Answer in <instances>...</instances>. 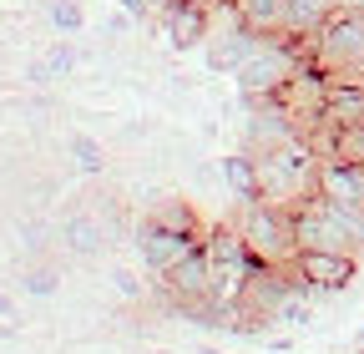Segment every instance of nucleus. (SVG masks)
Masks as SVG:
<instances>
[{
	"label": "nucleus",
	"instance_id": "obj_1",
	"mask_svg": "<svg viewBox=\"0 0 364 354\" xmlns=\"http://www.w3.org/2000/svg\"><path fill=\"white\" fill-rule=\"evenodd\" d=\"M318 157L309 137H294L273 152H258V188H263V203H279V208H294L304 198L318 193Z\"/></svg>",
	"mask_w": 364,
	"mask_h": 354
},
{
	"label": "nucleus",
	"instance_id": "obj_2",
	"mask_svg": "<svg viewBox=\"0 0 364 354\" xmlns=\"http://www.w3.org/2000/svg\"><path fill=\"white\" fill-rule=\"evenodd\" d=\"M309 61V46L304 41H289V36H263L258 46L233 66V86H238V97L243 107L248 102H263V97H279L289 76Z\"/></svg>",
	"mask_w": 364,
	"mask_h": 354
},
{
	"label": "nucleus",
	"instance_id": "obj_3",
	"mask_svg": "<svg viewBox=\"0 0 364 354\" xmlns=\"http://www.w3.org/2000/svg\"><path fill=\"white\" fill-rule=\"evenodd\" d=\"M238 223L248 253L258 263H294L299 243H294V208H279V203H238V213H228Z\"/></svg>",
	"mask_w": 364,
	"mask_h": 354
},
{
	"label": "nucleus",
	"instance_id": "obj_4",
	"mask_svg": "<svg viewBox=\"0 0 364 354\" xmlns=\"http://www.w3.org/2000/svg\"><path fill=\"white\" fill-rule=\"evenodd\" d=\"M309 61L329 81H359L364 86V16H339L314 36Z\"/></svg>",
	"mask_w": 364,
	"mask_h": 354
},
{
	"label": "nucleus",
	"instance_id": "obj_5",
	"mask_svg": "<svg viewBox=\"0 0 364 354\" xmlns=\"http://www.w3.org/2000/svg\"><path fill=\"white\" fill-rule=\"evenodd\" d=\"M198 248H203V238L177 233V228H162V223H152L147 213L136 218V228H132V253H136V269H142L147 279H167L177 263L193 258Z\"/></svg>",
	"mask_w": 364,
	"mask_h": 354
},
{
	"label": "nucleus",
	"instance_id": "obj_6",
	"mask_svg": "<svg viewBox=\"0 0 364 354\" xmlns=\"http://www.w3.org/2000/svg\"><path fill=\"white\" fill-rule=\"evenodd\" d=\"M258 41H263V36L238 16L233 0H213V31H208V41H203L208 71H233V66L258 46Z\"/></svg>",
	"mask_w": 364,
	"mask_h": 354
},
{
	"label": "nucleus",
	"instance_id": "obj_7",
	"mask_svg": "<svg viewBox=\"0 0 364 354\" xmlns=\"http://www.w3.org/2000/svg\"><path fill=\"white\" fill-rule=\"evenodd\" d=\"M294 243L299 248H318V253H364L359 243H354V233L339 223V213L329 208V198H304V203H294Z\"/></svg>",
	"mask_w": 364,
	"mask_h": 354
},
{
	"label": "nucleus",
	"instance_id": "obj_8",
	"mask_svg": "<svg viewBox=\"0 0 364 354\" xmlns=\"http://www.w3.org/2000/svg\"><path fill=\"white\" fill-rule=\"evenodd\" d=\"M294 279L309 294H344L359 279V258L354 253H318V248H299L294 253Z\"/></svg>",
	"mask_w": 364,
	"mask_h": 354
},
{
	"label": "nucleus",
	"instance_id": "obj_9",
	"mask_svg": "<svg viewBox=\"0 0 364 354\" xmlns=\"http://www.w3.org/2000/svg\"><path fill=\"white\" fill-rule=\"evenodd\" d=\"M294 137H304L299 132V122H294V112L279 102V97H263V102H248V122H243V147L258 157V152H273V147H284V142H294Z\"/></svg>",
	"mask_w": 364,
	"mask_h": 354
},
{
	"label": "nucleus",
	"instance_id": "obj_10",
	"mask_svg": "<svg viewBox=\"0 0 364 354\" xmlns=\"http://www.w3.org/2000/svg\"><path fill=\"white\" fill-rule=\"evenodd\" d=\"M172 51H203V41L213 31V0H167L157 11Z\"/></svg>",
	"mask_w": 364,
	"mask_h": 354
},
{
	"label": "nucleus",
	"instance_id": "obj_11",
	"mask_svg": "<svg viewBox=\"0 0 364 354\" xmlns=\"http://www.w3.org/2000/svg\"><path fill=\"white\" fill-rule=\"evenodd\" d=\"M56 238H61V243H66V253H76V258H102V253H107V243H112V228H107V218L76 208V213H66V218H61Z\"/></svg>",
	"mask_w": 364,
	"mask_h": 354
},
{
	"label": "nucleus",
	"instance_id": "obj_12",
	"mask_svg": "<svg viewBox=\"0 0 364 354\" xmlns=\"http://www.w3.org/2000/svg\"><path fill=\"white\" fill-rule=\"evenodd\" d=\"M334 21V0H284V36L314 46V36Z\"/></svg>",
	"mask_w": 364,
	"mask_h": 354
},
{
	"label": "nucleus",
	"instance_id": "obj_13",
	"mask_svg": "<svg viewBox=\"0 0 364 354\" xmlns=\"http://www.w3.org/2000/svg\"><path fill=\"white\" fill-rule=\"evenodd\" d=\"M218 177H223V188L233 193V203H258L263 188H258V157L243 147V152H228L218 162Z\"/></svg>",
	"mask_w": 364,
	"mask_h": 354
},
{
	"label": "nucleus",
	"instance_id": "obj_14",
	"mask_svg": "<svg viewBox=\"0 0 364 354\" xmlns=\"http://www.w3.org/2000/svg\"><path fill=\"white\" fill-rule=\"evenodd\" d=\"M309 142L318 157H339V162H364V122L359 127H324L318 122L309 132Z\"/></svg>",
	"mask_w": 364,
	"mask_h": 354
},
{
	"label": "nucleus",
	"instance_id": "obj_15",
	"mask_svg": "<svg viewBox=\"0 0 364 354\" xmlns=\"http://www.w3.org/2000/svg\"><path fill=\"white\" fill-rule=\"evenodd\" d=\"M359 122H364V86L359 81H329L324 127H359Z\"/></svg>",
	"mask_w": 364,
	"mask_h": 354
},
{
	"label": "nucleus",
	"instance_id": "obj_16",
	"mask_svg": "<svg viewBox=\"0 0 364 354\" xmlns=\"http://www.w3.org/2000/svg\"><path fill=\"white\" fill-rule=\"evenodd\" d=\"M147 218L152 223H162V228H177V233H193V238H208V218L188 203V198H162V203H152L147 208Z\"/></svg>",
	"mask_w": 364,
	"mask_h": 354
},
{
	"label": "nucleus",
	"instance_id": "obj_17",
	"mask_svg": "<svg viewBox=\"0 0 364 354\" xmlns=\"http://www.w3.org/2000/svg\"><path fill=\"white\" fill-rule=\"evenodd\" d=\"M71 71H76V46H71V41H56L41 61L26 66V81H31V86H56V81H66Z\"/></svg>",
	"mask_w": 364,
	"mask_h": 354
},
{
	"label": "nucleus",
	"instance_id": "obj_18",
	"mask_svg": "<svg viewBox=\"0 0 364 354\" xmlns=\"http://www.w3.org/2000/svg\"><path fill=\"white\" fill-rule=\"evenodd\" d=\"M66 157H71L76 172H86V177L107 172V147H102V137H91V132H71V137H66Z\"/></svg>",
	"mask_w": 364,
	"mask_h": 354
},
{
	"label": "nucleus",
	"instance_id": "obj_19",
	"mask_svg": "<svg viewBox=\"0 0 364 354\" xmlns=\"http://www.w3.org/2000/svg\"><path fill=\"white\" fill-rule=\"evenodd\" d=\"M258 36H284V0H233Z\"/></svg>",
	"mask_w": 364,
	"mask_h": 354
},
{
	"label": "nucleus",
	"instance_id": "obj_20",
	"mask_svg": "<svg viewBox=\"0 0 364 354\" xmlns=\"http://www.w3.org/2000/svg\"><path fill=\"white\" fill-rule=\"evenodd\" d=\"M314 319V294L309 289H294L279 309H273V324H284V329H304Z\"/></svg>",
	"mask_w": 364,
	"mask_h": 354
},
{
	"label": "nucleus",
	"instance_id": "obj_21",
	"mask_svg": "<svg viewBox=\"0 0 364 354\" xmlns=\"http://www.w3.org/2000/svg\"><path fill=\"white\" fill-rule=\"evenodd\" d=\"M21 289H26L31 299H51V294L61 289V269H51V263H31V269L21 274Z\"/></svg>",
	"mask_w": 364,
	"mask_h": 354
},
{
	"label": "nucleus",
	"instance_id": "obj_22",
	"mask_svg": "<svg viewBox=\"0 0 364 354\" xmlns=\"http://www.w3.org/2000/svg\"><path fill=\"white\" fill-rule=\"evenodd\" d=\"M46 21H51L61 36H76L86 26V6L81 0H51V6H46Z\"/></svg>",
	"mask_w": 364,
	"mask_h": 354
},
{
	"label": "nucleus",
	"instance_id": "obj_23",
	"mask_svg": "<svg viewBox=\"0 0 364 354\" xmlns=\"http://www.w3.org/2000/svg\"><path fill=\"white\" fill-rule=\"evenodd\" d=\"M112 294L122 299V304H142L152 289L142 284V274H136V269H127V263H117V269H112Z\"/></svg>",
	"mask_w": 364,
	"mask_h": 354
},
{
	"label": "nucleus",
	"instance_id": "obj_24",
	"mask_svg": "<svg viewBox=\"0 0 364 354\" xmlns=\"http://www.w3.org/2000/svg\"><path fill=\"white\" fill-rule=\"evenodd\" d=\"M162 6H167V0H122V11H127L132 21H152Z\"/></svg>",
	"mask_w": 364,
	"mask_h": 354
},
{
	"label": "nucleus",
	"instance_id": "obj_25",
	"mask_svg": "<svg viewBox=\"0 0 364 354\" xmlns=\"http://www.w3.org/2000/svg\"><path fill=\"white\" fill-rule=\"evenodd\" d=\"M21 243L36 253V248H46V223H21Z\"/></svg>",
	"mask_w": 364,
	"mask_h": 354
},
{
	"label": "nucleus",
	"instance_id": "obj_26",
	"mask_svg": "<svg viewBox=\"0 0 364 354\" xmlns=\"http://www.w3.org/2000/svg\"><path fill=\"white\" fill-rule=\"evenodd\" d=\"M0 324H21V309H16V294L0 289Z\"/></svg>",
	"mask_w": 364,
	"mask_h": 354
},
{
	"label": "nucleus",
	"instance_id": "obj_27",
	"mask_svg": "<svg viewBox=\"0 0 364 354\" xmlns=\"http://www.w3.org/2000/svg\"><path fill=\"white\" fill-rule=\"evenodd\" d=\"M127 26H132V16H127V11H122V16H112V21H107V36H122V31H127Z\"/></svg>",
	"mask_w": 364,
	"mask_h": 354
},
{
	"label": "nucleus",
	"instance_id": "obj_28",
	"mask_svg": "<svg viewBox=\"0 0 364 354\" xmlns=\"http://www.w3.org/2000/svg\"><path fill=\"white\" fill-rule=\"evenodd\" d=\"M193 354H223V349H213V344H198V349H193Z\"/></svg>",
	"mask_w": 364,
	"mask_h": 354
},
{
	"label": "nucleus",
	"instance_id": "obj_29",
	"mask_svg": "<svg viewBox=\"0 0 364 354\" xmlns=\"http://www.w3.org/2000/svg\"><path fill=\"white\" fill-rule=\"evenodd\" d=\"M152 354H172V349H152Z\"/></svg>",
	"mask_w": 364,
	"mask_h": 354
}]
</instances>
